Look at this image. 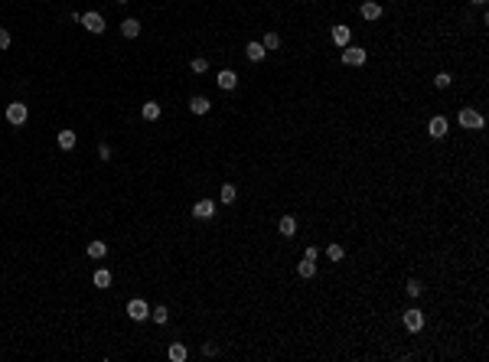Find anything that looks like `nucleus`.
<instances>
[{
    "label": "nucleus",
    "mask_w": 489,
    "mask_h": 362,
    "mask_svg": "<svg viewBox=\"0 0 489 362\" xmlns=\"http://www.w3.org/2000/svg\"><path fill=\"white\" fill-rule=\"evenodd\" d=\"M56 140H59V147H62V150H72V147L78 144L75 131H59V137H56Z\"/></svg>",
    "instance_id": "obj_18"
},
{
    "label": "nucleus",
    "mask_w": 489,
    "mask_h": 362,
    "mask_svg": "<svg viewBox=\"0 0 489 362\" xmlns=\"http://www.w3.org/2000/svg\"><path fill=\"white\" fill-rule=\"evenodd\" d=\"M470 4H476V7H483V4H486V0H470Z\"/></svg>",
    "instance_id": "obj_33"
},
{
    "label": "nucleus",
    "mask_w": 489,
    "mask_h": 362,
    "mask_svg": "<svg viewBox=\"0 0 489 362\" xmlns=\"http://www.w3.org/2000/svg\"><path fill=\"white\" fill-rule=\"evenodd\" d=\"M245 56H248V62H261V59L268 56V49H264L261 42H248V46H245Z\"/></svg>",
    "instance_id": "obj_14"
},
{
    "label": "nucleus",
    "mask_w": 489,
    "mask_h": 362,
    "mask_svg": "<svg viewBox=\"0 0 489 362\" xmlns=\"http://www.w3.org/2000/svg\"><path fill=\"white\" fill-rule=\"evenodd\" d=\"M0 49H10V33L0 26Z\"/></svg>",
    "instance_id": "obj_29"
},
{
    "label": "nucleus",
    "mask_w": 489,
    "mask_h": 362,
    "mask_svg": "<svg viewBox=\"0 0 489 362\" xmlns=\"http://www.w3.org/2000/svg\"><path fill=\"white\" fill-rule=\"evenodd\" d=\"M160 111H163V108H160L157 101H144V108H140V114H144V121H157V118H160Z\"/></svg>",
    "instance_id": "obj_19"
},
{
    "label": "nucleus",
    "mask_w": 489,
    "mask_h": 362,
    "mask_svg": "<svg viewBox=\"0 0 489 362\" xmlns=\"http://www.w3.org/2000/svg\"><path fill=\"white\" fill-rule=\"evenodd\" d=\"M98 157H101V160H111V147L108 144H98Z\"/></svg>",
    "instance_id": "obj_30"
},
{
    "label": "nucleus",
    "mask_w": 489,
    "mask_h": 362,
    "mask_svg": "<svg viewBox=\"0 0 489 362\" xmlns=\"http://www.w3.org/2000/svg\"><path fill=\"white\" fill-rule=\"evenodd\" d=\"M326 254H330V261H343V258H346V251H343V245H336V242L330 245V248H326Z\"/></svg>",
    "instance_id": "obj_24"
},
{
    "label": "nucleus",
    "mask_w": 489,
    "mask_h": 362,
    "mask_svg": "<svg viewBox=\"0 0 489 362\" xmlns=\"http://www.w3.org/2000/svg\"><path fill=\"white\" fill-rule=\"evenodd\" d=\"M278 232H281L284 238H293V235H297V219H293V216H281Z\"/></svg>",
    "instance_id": "obj_13"
},
{
    "label": "nucleus",
    "mask_w": 489,
    "mask_h": 362,
    "mask_svg": "<svg viewBox=\"0 0 489 362\" xmlns=\"http://www.w3.org/2000/svg\"><path fill=\"white\" fill-rule=\"evenodd\" d=\"M26 118H30V108H26L23 101H13V104H7V124L20 127V124H26Z\"/></svg>",
    "instance_id": "obj_2"
},
{
    "label": "nucleus",
    "mask_w": 489,
    "mask_h": 362,
    "mask_svg": "<svg viewBox=\"0 0 489 362\" xmlns=\"http://www.w3.org/2000/svg\"><path fill=\"white\" fill-rule=\"evenodd\" d=\"M261 46H264V49H278V46H281V36H278V33H268V36L261 39Z\"/></svg>",
    "instance_id": "obj_27"
},
{
    "label": "nucleus",
    "mask_w": 489,
    "mask_h": 362,
    "mask_svg": "<svg viewBox=\"0 0 489 362\" xmlns=\"http://www.w3.org/2000/svg\"><path fill=\"white\" fill-rule=\"evenodd\" d=\"M359 13H362V20H372V23H375L378 16H381V4H375V0H366V4L359 7Z\"/></svg>",
    "instance_id": "obj_10"
},
{
    "label": "nucleus",
    "mask_w": 489,
    "mask_h": 362,
    "mask_svg": "<svg viewBox=\"0 0 489 362\" xmlns=\"http://www.w3.org/2000/svg\"><path fill=\"white\" fill-rule=\"evenodd\" d=\"M202 356H216V346H212V343H202Z\"/></svg>",
    "instance_id": "obj_31"
},
{
    "label": "nucleus",
    "mask_w": 489,
    "mask_h": 362,
    "mask_svg": "<svg viewBox=\"0 0 489 362\" xmlns=\"http://www.w3.org/2000/svg\"><path fill=\"white\" fill-rule=\"evenodd\" d=\"M88 258H104V254H108V245L104 242H88Z\"/></svg>",
    "instance_id": "obj_20"
},
{
    "label": "nucleus",
    "mask_w": 489,
    "mask_h": 362,
    "mask_svg": "<svg viewBox=\"0 0 489 362\" xmlns=\"http://www.w3.org/2000/svg\"><path fill=\"white\" fill-rule=\"evenodd\" d=\"M209 108H212V101L206 98V95H193L189 98V111L193 114H209Z\"/></svg>",
    "instance_id": "obj_12"
},
{
    "label": "nucleus",
    "mask_w": 489,
    "mask_h": 362,
    "mask_svg": "<svg viewBox=\"0 0 489 362\" xmlns=\"http://www.w3.org/2000/svg\"><path fill=\"white\" fill-rule=\"evenodd\" d=\"M460 124H463L466 131H479L486 121H483V114L473 111V108H460Z\"/></svg>",
    "instance_id": "obj_6"
},
{
    "label": "nucleus",
    "mask_w": 489,
    "mask_h": 362,
    "mask_svg": "<svg viewBox=\"0 0 489 362\" xmlns=\"http://www.w3.org/2000/svg\"><path fill=\"white\" fill-rule=\"evenodd\" d=\"M401 323H405L408 333H421V330H424V313L417 310V307H411V310L401 313Z\"/></svg>",
    "instance_id": "obj_3"
},
{
    "label": "nucleus",
    "mask_w": 489,
    "mask_h": 362,
    "mask_svg": "<svg viewBox=\"0 0 489 362\" xmlns=\"http://www.w3.org/2000/svg\"><path fill=\"white\" fill-rule=\"evenodd\" d=\"M405 290H408V297H421L424 294V284H421V281H408Z\"/></svg>",
    "instance_id": "obj_25"
},
{
    "label": "nucleus",
    "mask_w": 489,
    "mask_h": 362,
    "mask_svg": "<svg viewBox=\"0 0 489 362\" xmlns=\"http://www.w3.org/2000/svg\"><path fill=\"white\" fill-rule=\"evenodd\" d=\"M216 82H219V88H225V92H232V88L238 85V75L232 72V69H222V72L216 75Z\"/></svg>",
    "instance_id": "obj_11"
},
{
    "label": "nucleus",
    "mask_w": 489,
    "mask_h": 362,
    "mask_svg": "<svg viewBox=\"0 0 489 362\" xmlns=\"http://www.w3.org/2000/svg\"><path fill=\"white\" fill-rule=\"evenodd\" d=\"M212 216H216V202L212 199H199L193 206V219H212Z\"/></svg>",
    "instance_id": "obj_8"
},
{
    "label": "nucleus",
    "mask_w": 489,
    "mask_h": 362,
    "mask_svg": "<svg viewBox=\"0 0 489 362\" xmlns=\"http://www.w3.org/2000/svg\"><path fill=\"white\" fill-rule=\"evenodd\" d=\"M297 274L304 278V281H310V278H316V261H310V258H304L297 264Z\"/></svg>",
    "instance_id": "obj_15"
},
{
    "label": "nucleus",
    "mask_w": 489,
    "mask_h": 362,
    "mask_svg": "<svg viewBox=\"0 0 489 362\" xmlns=\"http://www.w3.org/2000/svg\"><path fill=\"white\" fill-rule=\"evenodd\" d=\"M166 356H170L173 362H186V356H189V349H186L183 343H170V349H166Z\"/></svg>",
    "instance_id": "obj_16"
},
{
    "label": "nucleus",
    "mask_w": 489,
    "mask_h": 362,
    "mask_svg": "<svg viewBox=\"0 0 489 362\" xmlns=\"http://www.w3.org/2000/svg\"><path fill=\"white\" fill-rule=\"evenodd\" d=\"M189 69H193L196 75H202V72H206V69H209V62H206V59H202V56H196L193 62H189Z\"/></svg>",
    "instance_id": "obj_26"
},
{
    "label": "nucleus",
    "mask_w": 489,
    "mask_h": 362,
    "mask_svg": "<svg viewBox=\"0 0 489 362\" xmlns=\"http://www.w3.org/2000/svg\"><path fill=\"white\" fill-rule=\"evenodd\" d=\"M330 39H333L339 49H343V46H349V39H352L349 26H333V30H330Z\"/></svg>",
    "instance_id": "obj_9"
},
{
    "label": "nucleus",
    "mask_w": 489,
    "mask_h": 362,
    "mask_svg": "<svg viewBox=\"0 0 489 362\" xmlns=\"http://www.w3.org/2000/svg\"><path fill=\"white\" fill-rule=\"evenodd\" d=\"M114 4H127V0H114Z\"/></svg>",
    "instance_id": "obj_34"
},
{
    "label": "nucleus",
    "mask_w": 489,
    "mask_h": 362,
    "mask_svg": "<svg viewBox=\"0 0 489 362\" xmlns=\"http://www.w3.org/2000/svg\"><path fill=\"white\" fill-rule=\"evenodd\" d=\"M121 33H124L127 39H134V36H140V23H137V20H124V23H121Z\"/></svg>",
    "instance_id": "obj_21"
},
{
    "label": "nucleus",
    "mask_w": 489,
    "mask_h": 362,
    "mask_svg": "<svg viewBox=\"0 0 489 362\" xmlns=\"http://www.w3.org/2000/svg\"><path fill=\"white\" fill-rule=\"evenodd\" d=\"M316 254H320V251H316V248H313V245H310V248H307V251H304V258H310V261H316Z\"/></svg>",
    "instance_id": "obj_32"
},
{
    "label": "nucleus",
    "mask_w": 489,
    "mask_h": 362,
    "mask_svg": "<svg viewBox=\"0 0 489 362\" xmlns=\"http://www.w3.org/2000/svg\"><path fill=\"white\" fill-rule=\"evenodd\" d=\"M339 59L346 66H366V49H362V46H343Z\"/></svg>",
    "instance_id": "obj_5"
},
{
    "label": "nucleus",
    "mask_w": 489,
    "mask_h": 362,
    "mask_svg": "<svg viewBox=\"0 0 489 362\" xmlns=\"http://www.w3.org/2000/svg\"><path fill=\"white\" fill-rule=\"evenodd\" d=\"M95 287H111V271L108 268L95 271Z\"/></svg>",
    "instance_id": "obj_22"
},
{
    "label": "nucleus",
    "mask_w": 489,
    "mask_h": 362,
    "mask_svg": "<svg viewBox=\"0 0 489 362\" xmlns=\"http://www.w3.org/2000/svg\"><path fill=\"white\" fill-rule=\"evenodd\" d=\"M127 316H131V320H134V323L147 320V316H150V307H147V300L134 297V300H131V304H127Z\"/></svg>",
    "instance_id": "obj_7"
},
{
    "label": "nucleus",
    "mask_w": 489,
    "mask_h": 362,
    "mask_svg": "<svg viewBox=\"0 0 489 362\" xmlns=\"http://www.w3.org/2000/svg\"><path fill=\"white\" fill-rule=\"evenodd\" d=\"M447 131H450V121L443 118V114H434V118L428 121V134L434 140H443V137H447Z\"/></svg>",
    "instance_id": "obj_4"
},
{
    "label": "nucleus",
    "mask_w": 489,
    "mask_h": 362,
    "mask_svg": "<svg viewBox=\"0 0 489 362\" xmlns=\"http://www.w3.org/2000/svg\"><path fill=\"white\" fill-rule=\"evenodd\" d=\"M235 196H238L235 183H222V189H219V199L225 202V206H232V202H235Z\"/></svg>",
    "instance_id": "obj_17"
},
{
    "label": "nucleus",
    "mask_w": 489,
    "mask_h": 362,
    "mask_svg": "<svg viewBox=\"0 0 489 362\" xmlns=\"http://www.w3.org/2000/svg\"><path fill=\"white\" fill-rule=\"evenodd\" d=\"M434 85H437V88H450L453 85V75L450 72H437V75H434Z\"/></svg>",
    "instance_id": "obj_23"
},
{
    "label": "nucleus",
    "mask_w": 489,
    "mask_h": 362,
    "mask_svg": "<svg viewBox=\"0 0 489 362\" xmlns=\"http://www.w3.org/2000/svg\"><path fill=\"white\" fill-rule=\"evenodd\" d=\"M75 20L82 23L88 33H95V36H98V33H104V16H101V13H95V10H88V13H82V16L75 13Z\"/></svg>",
    "instance_id": "obj_1"
},
{
    "label": "nucleus",
    "mask_w": 489,
    "mask_h": 362,
    "mask_svg": "<svg viewBox=\"0 0 489 362\" xmlns=\"http://www.w3.org/2000/svg\"><path fill=\"white\" fill-rule=\"evenodd\" d=\"M150 316H154L157 323H166L170 320V310H166V307H157V310H150Z\"/></svg>",
    "instance_id": "obj_28"
}]
</instances>
